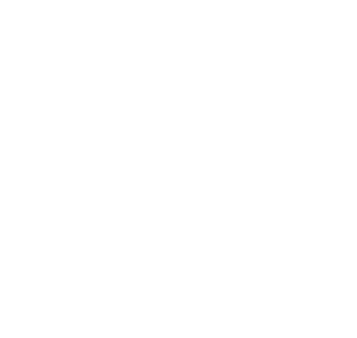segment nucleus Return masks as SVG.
Segmentation results:
<instances>
[]
</instances>
